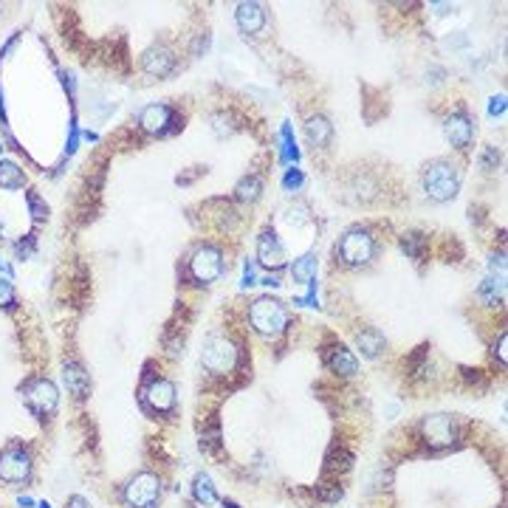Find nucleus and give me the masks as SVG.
<instances>
[{"label": "nucleus", "mask_w": 508, "mask_h": 508, "mask_svg": "<svg viewBox=\"0 0 508 508\" xmlns=\"http://www.w3.org/2000/svg\"><path fill=\"white\" fill-rule=\"evenodd\" d=\"M243 285H257V271H254V263H246L243 266Z\"/></svg>", "instance_id": "nucleus-32"}, {"label": "nucleus", "mask_w": 508, "mask_h": 508, "mask_svg": "<svg viewBox=\"0 0 508 508\" xmlns=\"http://www.w3.org/2000/svg\"><path fill=\"white\" fill-rule=\"evenodd\" d=\"M192 497L201 502V505H212L217 500L215 494V486H212V477L209 474H195L192 480Z\"/></svg>", "instance_id": "nucleus-21"}, {"label": "nucleus", "mask_w": 508, "mask_h": 508, "mask_svg": "<svg viewBox=\"0 0 508 508\" xmlns=\"http://www.w3.org/2000/svg\"><path fill=\"white\" fill-rule=\"evenodd\" d=\"M212 122H215V133H217V136H226V133H232V130H235V124H229V122H232V116H229V113H215V116H212Z\"/></svg>", "instance_id": "nucleus-29"}, {"label": "nucleus", "mask_w": 508, "mask_h": 508, "mask_svg": "<svg viewBox=\"0 0 508 508\" xmlns=\"http://www.w3.org/2000/svg\"><path fill=\"white\" fill-rule=\"evenodd\" d=\"M505 342H508V336L502 333L500 336V361H502V365H505Z\"/></svg>", "instance_id": "nucleus-35"}, {"label": "nucleus", "mask_w": 508, "mask_h": 508, "mask_svg": "<svg viewBox=\"0 0 508 508\" xmlns=\"http://www.w3.org/2000/svg\"><path fill=\"white\" fill-rule=\"evenodd\" d=\"M138 124H141L144 133H153V136L167 133V124H173V108L170 105H161V102L147 105V108L138 113Z\"/></svg>", "instance_id": "nucleus-11"}, {"label": "nucleus", "mask_w": 508, "mask_h": 508, "mask_svg": "<svg viewBox=\"0 0 508 508\" xmlns=\"http://www.w3.org/2000/svg\"><path fill=\"white\" fill-rule=\"evenodd\" d=\"M249 319H252V325H254L257 333H263V336H280L285 331V325H288V311H285V305L280 300L260 297V300H254V305L249 311Z\"/></svg>", "instance_id": "nucleus-2"}, {"label": "nucleus", "mask_w": 508, "mask_h": 508, "mask_svg": "<svg viewBox=\"0 0 508 508\" xmlns=\"http://www.w3.org/2000/svg\"><path fill=\"white\" fill-rule=\"evenodd\" d=\"M401 249L412 257V260H421L423 257V249H426V238L421 232H409L401 238Z\"/></svg>", "instance_id": "nucleus-24"}, {"label": "nucleus", "mask_w": 508, "mask_h": 508, "mask_svg": "<svg viewBox=\"0 0 508 508\" xmlns=\"http://www.w3.org/2000/svg\"><path fill=\"white\" fill-rule=\"evenodd\" d=\"M260 192H263V184H260L257 175H246V178H240V184L235 187V195H238V201H243V203H254V201L260 198Z\"/></svg>", "instance_id": "nucleus-23"}, {"label": "nucleus", "mask_w": 508, "mask_h": 508, "mask_svg": "<svg viewBox=\"0 0 508 508\" xmlns=\"http://www.w3.org/2000/svg\"><path fill=\"white\" fill-rule=\"evenodd\" d=\"M356 344H358V350L365 353L368 358H376L382 353V347H384V336L376 328H365V331L356 333Z\"/></svg>", "instance_id": "nucleus-18"}, {"label": "nucleus", "mask_w": 508, "mask_h": 508, "mask_svg": "<svg viewBox=\"0 0 508 508\" xmlns=\"http://www.w3.org/2000/svg\"><path fill=\"white\" fill-rule=\"evenodd\" d=\"M376 254V240L370 238L368 229H350L344 232V238L339 240L336 246V257L350 266V268H358V266H368Z\"/></svg>", "instance_id": "nucleus-3"}, {"label": "nucleus", "mask_w": 508, "mask_h": 508, "mask_svg": "<svg viewBox=\"0 0 508 508\" xmlns=\"http://www.w3.org/2000/svg\"><path fill=\"white\" fill-rule=\"evenodd\" d=\"M325 361H328V368H331L333 373H339V376H353V373L358 370L356 356H353L344 344L331 347V350H328V356H325Z\"/></svg>", "instance_id": "nucleus-16"}, {"label": "nucleus", "mask_w": 508, "mask_h": 508, "mask_svg": "<svg viewBox=\"0 0 508 508\" xmlns=\"http://www.w3.org/2000/svg\"><path fill=\"white\" fill-rule=\"evenodd\" d=\"M257 263L263 268H274V271L285 266V249H282V243L277 240L274 232H263L260 235V240H257Z\"/></svg>", "instance_id": "nucleus-12"}, {"label": "nucleus", "mask_w": 508, "mask_h": 508, "mask_svg": "<svg viewBox=\"0 0 508 508\" xmlns=\"http://www.w3.org/2000/svg\"><path fill=\"white\" fill-rule=\"evenodd\" d=\"M144 404L153 412H170L175 407V384L167 379H156L144 387Z\"/></svg>", "instance_id": "nucleus-10"}, {"label": "nucleus", "mask_w": 508, "mask_h": 508, "mask_svg": "<svg viewBox=\"0 0 508 508\" xmlns=\"http://www.w3.org/2000/svg\"><path fill=\"white\" fill-rule=\"evenodd\" d=\"M305 133H308V141L311 144H317V147H325V144L331 141V136H333V127H331V122L325 116H311L308 124H305Z\"/></svg>", "instance_id": "nucleus-19"}, {"label": "nucleus", "mask_w": 508, "mask_h": 508, "mask_svg": "<svg viewBox=\"0 0 508 508\" xmlns=\"http://www.w3.org/2000/svg\"><path fill=\"white\" fill-rule=\"evenodd\" d=\"M31 477V458L20 447H9L0 452V480L9 486H20Z\"/></svg>", "instance_id": "nucleus-8"}, {"label": "nucleus", "mask_w": 508, "mask_h": 508, "mask_svg": "<svg viewBox=\"0 0 508 508\" xmlns=\"http://www.w3.org/2000/svg\"><path fill=\"white\" fill-rule=\"evenodd\" d=\"M238 26L246 34H257L266 26V12L260 3H240L238 6Z\"/></svg>", "instance_id": "nucleus-17"}, {"label": "nucleus", "mask_w": 508, "mask_h": 508, "mask_svg": "<svg viewBox=\"0 0 508 508\" xmlns=\"http://www.w3.org/2000/svg\"><path fill=\"white\" fill-rule=\"evenodd\" d=\"M26 201H29V209H31V215H34V221H45V217H48V203H45L37 192H29Z\"/></svg>", "instance_id": "nucleus-27"}, {"label": "nucleus", "mask_w": 508, "mask_h": 508, "mask_svg": "<svg viewBox=\"0 0 508 508\" xmlns=\"http://www.w3.org/2000/svg\"><path fill=\"white\" fill-rule=\"evenodd\" d=\"M300 159V150H297V141L291 136V127H282V161H297Z\"/></svg>", "instance_id": "nucleus-26"}, {"label": "nucleus", "mask_w": 508, "mask_h": 508, "mask_svg": "<svg viewBox=\"0 0 508 508\" xmlns=\"http://www.w3.org/2000/svg\"><path fill=\"white\" fill-rule=\"evenodd\" d=\"M221 508H238V505H235V502H229V500H224V502H221Z\"/></svg>", "instance_id": "nucleus-37"}, {"label": "nucleus", "mask_w": 508, "mask_h": 508, "mask_svg": "<svg viewBox=\"0 0 508 508\" xmlns=\"http://www.w3.org/2000/svg\"><path fill=\"white\" fill-rule=\"evenodd\" d=\"M488 113H491V116H502V113H505V96H502V94L491 99V105H488Z\"/></svg>", "instance_id": "nucleus-31"}, {"label": "nucleus", "mask_w": 508, "mask_h": 508, "mask_svg": "<svg viewBox=\"0 0 508 508\" xmlns=\"http://www.w3.org/2000/svg\"><path fill=\"white\" fill-rule=\"evenodd\" d=\"M423 189L432 201H452L460 189V173L452 161L435 159L423 167Z\"/></svg>", "instance_id": "nucleus-1"}, {"label": "nucleus", "mask_w": 508, "mask_h": 508, "mask_svg": "<svg viewBox=\"0 0 508 508\" xmlns=\"http://www.w3.org/2000/svg\"><path fill=\"white\" fill-rule=\"evenodd\" d=\"M37 508H51V505H48V502H40V505H37Z\"/></svg>", "instance_id": "nucleus-38"}, {"label": "nucleus", "mask_w": 508, "mask_h": 508, "mask_svg": "<svg viewBox=\"0 0 508 508\" xmlns=\"http://www.w3.org/2000/svg\"><path fill=\"white\" fill-rule=\"evenodd\" d=\"M15 303H17L15 285L6 277H0V308H15Z\"/></svg>", "instance_id": "nucleus-28"}, {"label": "nucleus", "mask_w": 508, "mask_h": 508, "mask_svg": "<svg viewBox=\"0 0 508 508\" xmlns=\"http://www.w3.org/2000/svg\"><path fill=\"white\" fill-rule=\"evenodd\" d=\"M31 249H34V238H26V243L20 240L17 246H15V252L20 254V257H26V254H31Z\"/></svg>", "instance_id": "nucleus-34"}, {"label": "nucleus", "mask_w": 508, "mask_h": 508, "mask_svg": "<svg viewBox=\"0 0 508 508\" xmlns=\"http://www.w3.org/2000/svg\"><path fill=\"white\" fill-rule=\"evenodd\" d=\"M17 505L20 508H34V500L31 497H17Z\"/></svg>", "instance_id": "nucleus-36"}, {"label": "nucleus", "mask_w": 508, "mask_h": 508, "mask_svg": "<svg viewBox=\"0 0 508 508\" xmlns=\"http://www.w3.org/2000/svg\"><path fill=\"white\" fill-rule=\"evenodd\" d=\"M421 432H423V441L432 449H447L458 438V426H455L452 415H429V418H423Z\"/></svg>", "instance_id": "nucleus-9"}, {"label": "nucleus", "mask_w": 508, "mask_h": 508, "mask_svg": "<svg viewBox=\"0 0 508 508\" xmlns=\"http://www.w3.org/2000/svg\"><path fill=\"white\" fill-rule=\"evenodd\" d=\"M161 494V480L153 472H141L124 486V505L127 508H156Z\"/></svg>", "instance_id": "nucleus-6"}, {"label": "nucleus", "mask_w": 508, "mask_h": 508, "mask_svg": "<svg viewBox=\"0 0 508 508\" xmlns=\"http://www.w3.org/2000/svg\"><path fill=\"white\" fill-rule=\"evenodd\" d=\"M62 382H65L68 393L74 395V398H88V393H91V376L77 365V361H68V365H65Z\"/></svg>", "instance_id": "nucleus-15"}, {"label": "nucleus", "mask_w": 508, "mask_h": 508, "mask_svg": "<svg viewBox=\"0 0 508 508\" xmlns=\"http://www.w3.org/2000/svg\"><path fill=\"white\" fill-rule=\"evenodd\" d=\"M480 297H483L488 305H497L500 297H502V280H494V277L483 280V285H480Z\"/></svg>", "instance_id": "nucleus-25"}, {"label": "nucleus", "mask_w": 508, "mask_h": 508, "mask_svg": "<svg viewBox=\"0 0 508 508\" xmlns=\"http://www.w3.org/2000/svg\"><path fill=\"white\" fill-rule=\"evenodd\" d=\"M303 181H305V175H303V173L294 167V170H288V173H285V178H282V187H285V189H300V187H303Z\"/></svg>", "instance_id": "nucleus-30"}, {"label": "nucleus", "mask_w": 508, "mask_h": 508, "mask_svg": "<svg viewBox=\"0 0 508 508\" xmlns=\"http://www.w3.org/2000/svg\"><path fill=\"white\" fill-rule=\"evenodd\" d=\"M201 358H203V368L209 373L224 376V373H232L235 365H238V347H235L232 339H226L221 333H212L203 342V356Z\"/></svg>", "instance_id": "nucleus-4"}, {"label": "nucleus", "mask_w": 508, "mask_h": 508, "mask_svg": "<svg viewBox=\"0 0 508 508\" xmlns=\"http://www.w3.org/2000/svg\"><path fill=\"white\" fill-rule=\"evenodd\" d=\"M444 130H447V138L452 141V147H458V150H466V147H469V144H472V136H474V127H472V122H469V116H466L463 110L452 113V116L447 119Z\"/></svg>", "instance_id": "nucleus-13"}, {"label": "nucleus", "mask_w": 508, "mask_h": 508, "mask_svg": "<svg viewBox=\"0 0 508 508\" xmlns=\"http://www.w3.org/2000/svg\"><path fill=\"white\" fill-rule=\"evenodd\" d=\"M189 274H192L195 282H203V285L215 282L217 277L224 274V254H221V249H217V246H201L192 254V260H189Z\"/></svg>", "instance_id": "nucleus-7"}, {"label": "nucleus", "mask_w": 508, "mask_h": 508, "mask_svg": "<svg viewBox=\"0 0 508 508\" xmlns=\"http://www.w3.org/2000/svg\"><path fill=\"white\" fill-rule=\"evenodd\" d=\"M317 260H319V257H317L314 252H311V254H303L300 260H294V266H291V277H294L297 282H305V285H308L311 280H317V266H319Z\"/></svg>", "instance_id": "nucleus-20"}, {"label": "nucleus", "mask_w": 508, "mask_h": 508, "mask_svg": "<svg viewBox=\"0 0 508 508\" xmlns=\"http://www.w3.org/2000/svg\"><path fill=\"white\" fill-rule=\"evenodd\" d=\"M494 164H500V156H497V150H494V147H488V150H486V156H483V167H486V170H491Z\"/></svg>", "instance_id": "nucleus-33"}, {"label": "nucleus", "mask_w": 508, "mask_h": 508, "mask_svg": "<svg viewBox=\"0 0 508 508\" xmlns=\"http://www.w3.org/2000/svg\"><path fill=\"white\" fill-rule=\"evenodd\" d=\"M173 65H175V57L164 45H156L150 51H144V57H141V68L147 71L150 77H167L173 71Z\"/></svg>", "instance_id": "nucleus-14"}, {"label": "nucleus", "mask_w": 508, "mask_h": 508, "mask_svg": "<svg viewBox=\"0 0 508 508\" xmlns=\"http://www.w3.org/2000/svg\"><path fill=\"white\" fill-rule=\"evenodd\" d=\"M0 150H3V144H0Z\"/></svg>", "instance_id": "nucleus-39"}, {"label": "nucleus", "mask_w": 508, "mask_h": 508, "mask_svg": "<svg viewBox=\"0 0 508 508\" xmlns=\"http://www.w3.org/2000/svg\"><path fill=\"white\" fill-rule=\"evenodd\" d=\"M20 393L26 398L29 409L34 415H40V418H48L59 404V390H57V384L51 379H31V382H26L20 387Z\"/></svg>", "instance_id": "nucleus-5"}, {"label": "nucleus", "mask_w": 508, "mask_h": 508, "mask_svg": "<svg viewBox=\"0 0 508 508\" xmlns=\"http://www.w3.org/2000/svg\"><path fill=\"white\" fill-rule=\"evenodd\" d=\"M23 181H26V175H23V170H20L15 161H0V187H6V189H20Z\"/></svg>", "instance_id": "nucleus-22"}]
</instances>
